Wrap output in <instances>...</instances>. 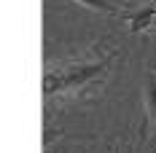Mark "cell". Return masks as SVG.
I'll return each instance as SVG.
<instances>
[{"instance_id":"cell-4","label":"cell","mask_w":156,"mask_h":153,"mask_svg":"<svg viewBox=\"0 0 156 153\" xmlns=\"http://www.w3.org/2000/svg\"><path fill=\"white\" fill-rule=\"evenodd\" d=\"M151 8H156V0H154V3H151Z\"/></svg>"},{"instance_id":"cell-3","label":"cell","mask_w":156,"mask_h":153,"mask_svg":"<svg viewBox=\"0 0 156 153\" xmlns=\"http://www.w3.org/2000/svg\"><path fill=\"white\" fill-rule=\"evenodd\" d=\"M76 3L86 5V8H94V11H100V14H119V5L110 3V0H76Z\"/></svg>"},{"instance_id":"cell-1","label":"cell","mask_w":156,"mask_h":153,"mask_svg":"<svg viewBox=\"0 0 156 153\" xmlns=\"http://www.w3.org/2000/svg\"><path fill=\"white\" fill-rule=\"evenodd\" d=\"M110 59L102 62H86V64H67V67H51L43 75V94H59V92H70V89H81L89 81L100 75Z\"/></svg>"},{"instance_id":"cell-2","label":"cell","mask_w":156,"mask_h":153,"mask_svg":"<svg viewBox=\"0 0 156 153\" xmlns=\"http://www.w3.org/2000/svg\"><path fill=\"white\" fill-rule=\"evenodd\" d=\"M126 24H129V32H135V35H137V32H145V30H156V8L145 5V8L137 11Z\"/></svg>"}]
</instances>
